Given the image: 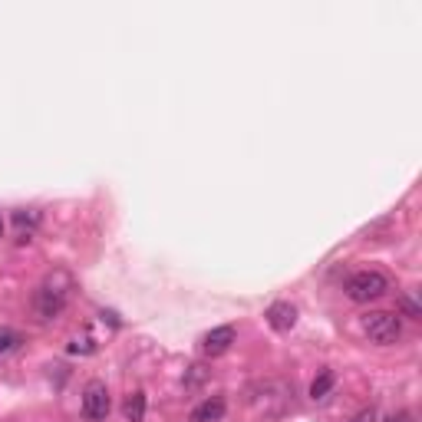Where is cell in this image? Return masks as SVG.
<instances>
[{"label":"cell","mask_w":422,"mask_h":422,"mask_svg":"<svg viewBox=\"0 0 422 422\" xmlns=\"http://www.w3.org/2000/svg\"><path fill=\"white\" fill-rule=\"evenodd\" d=\"M69 294H73V278H69L67 270H53L37 287V294H33V310H37V316L43 324L57 320V316L67 310Z\"/></svg>","instance_id":"cell-1"},{"label":"cell","mask_w":422,"mask_h":422,"mask_svg":"<svg viewBox=\"0 0 422 422\" xmlns=\"http://www.w3.org/2000/svg\"><path fill=\"white\" fill-rule=\"evenodd\" d=\"M389 278H386L383 270H356V274H350V280H346V297L353 300V304H373V300L386 297L389 294Z\"/></svg>","instance_id":"cell-2"},{"label":"cell","mask_w":422,"mask_h":422,"mask_svg":"<svg viewBox=\"0 0 422 422\" xmlns=\"http://www.w3.org/2000/svg\"><path fill=\"white\" fill-rule=\"evenodd\" d=\"M363 333L370 336L373 343L389 346L403 336V320H399V314H393V310H373V314L363 316Z\"/></svg>","instance_id":"cell-3"},{"label":"cell","mask_w":422,"mask_h":422,"mask_svg":"<svg viewBox=\"0 0 422 422\" xmlns=\"http://www.w3.org/2000/svg\"><path fill=\"white\" fill-rule=\"evenodd\" d=\"M113 409V399H109V389H106L103 380H89L86 389H83V416L86 422H103Z\"/></svg>","instance_id":"cell-4"},{"label":"cell","mask_w":422,"mask_h":422,"mask_svg":"<svg viewBox=\"0 0 422 422\" xmlns=\"http://www.w3.org/2000/svg\"><path fill=\"white\" fill-rule=\"evenodd\" d=\"M264 320H268L270 330H278V333H287L290 326L297 324V307H294L290 300H274V304L264 310Z\"/></svg>","instance_id":"cell-5"},{"label":"cell","mask_w":422,"mask_h":422,"mask_svg":"<svg viewBox=\"0 0 422 422\" xmlns=\"http://www.w3.org/2000/svg\"><path fill=\"white\" fill-rule=\"evenodd\" d=\"M238 340V333H234V326H215V330H208V333L202 336V353L205 356H221V353H228L231 343Z\"/></svg>","instance_id":"cell-6"},{"label":"cell","mask_w":422,"mask_h":422,"mask_svg":"<svg viewBox=\"0 0 422 422\" xmlns=\"http://www.w3.org/2000/svg\"><path fill=\"white\" fill-rule=\"evenodd\" d=\"M224 413H228V399L224 396H208L202 406L192 409V422H218Z\"/></svg>","instance_id":"cell-7"},{"label":"cell","mask_w":422,"mask_h":422,"mask_svg":"<svg viewBox=\"0 0 422 422\" xmlns=\"http://www.w3.org/2000/svg\"><path fill=\"white\" fill-rule=\"evenodd\" d=\"M333 386H336V373H333V370H320L316 380L310 383V399H326Z\"/></svg>","instance_id":"cell-8"},{"label":"cell","mask_w":422,"mask_h":422,"mask_svg":"<svg viewBox=\"0 0 422 422\" xmlns=\"http://www.w3.org/2000/svg\"><path fill=\"white\" fill-rule=\"evenodd\" d=\"M122 413H125V419H129V422H142L145 419V393H142V389H135V393L125 399Z\"/></svg>","instance_id":"cell-9"},{"label":"cell","mask_w":422,"mask_h":422,"mask_svg":"<svg viewBox=\"0 0 422 422\" xmlns=\"http://www.w3.org/2000/svg\"><path fill=\"white\" fill-rule=\"evenodd\" d=\"M13 221H17L20 234H23V228H27V234H30V231L40 224V211H33V208L30 211H13Z\"/></svg>","instance_id":"cell-10"},{"label":"cell","mask_w":422,"mask_h":422,"mask_svg":"<svg viewBox=\"0 0 422 422\" xmlns=\"http://www.w3.org/2000/svg\"><path fill=\"white\" fill-rule=\"evenodd\" d=\"M396 307H399V316H409V320H419L422 316V310H419V304H416L409 294H399V300H396Z\"/></svg>","instance_id":"cell-11"},{"label":"cell","mask_w":422,"mask_h":422,"mask_svg":"<svg viewBox=\"0 0 422 422\" xmlns=\"http://www.w3.org/2000/svg\"><path fill=\"white\" fill-rule=\"evenodd\" d=\"M17 346H20V333H17V330H0V360H4L7 353H13Z\"/></svg>","instance_id":"cell-12"},{"label":"cell","mask_w":422,"mask_h":422,"mask_svg":"<svg viewBox=\"0 0 422 422\" xmlns=\"http://www.w3.org/2000/svg\"><path fill=\"white\" fill-rule=\"evenodd\" d=\"M386 422H416V416L409 413V409H399V413H389V416H386Z\"/></svg>","instance_id":"cell-13"},{"label":"cell","mask_w":422,"mask_h":422,"mask_svg":"<svg viewBox=\"0 0 422 422\" xmlns=\"http://www.w3.org/2000/svg\"><path fill=\"white\" fill-rule=\"evenodd\" d=\"M373 419H376V413H373V409H363V413L356 416L353 422H373Z\"/></svg>","instance_id":"cell-14"},{"label":"cell","mask_w":422,"mask_h":422,"mask_svg":"<svg viewBox=\"0 0 422 422\" xmlns=\"http://www.w3.org/2000/svg\"><path fill=\"white\" fill-rule=\"evenodd\" d=\"M0 234H4V218H0Z\"/></svg>","instance_id":"cell-15"}]
</instances>
